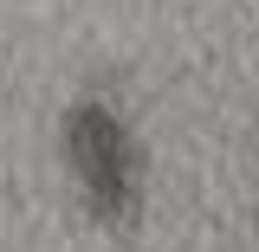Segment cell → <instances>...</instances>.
Here are the masks:
<instances>
[{"instance_id":"1","label":"cell","mask_w":259,"mask_h":252,"mask_svg":"<svg viewBox=\"0 0 259 252\" xmlns=\"http://www.w3.org/2000/svg\"><path fill=\"white\" fill-rule=\"evenodd\" d=\"M59 149H65V168H71V181L91 200L97 220H110V226L136 220V207H143V142H136L130 117L110 97L91 91L65 110Z\"/></svg>"}]
</instances>
